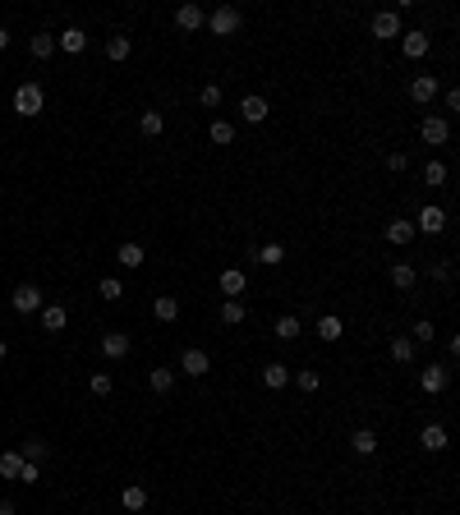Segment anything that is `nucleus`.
<instances>
[{
    "instance_id": "a19ab883",
    "label": "nucleus",
    "mask_w": 460,
    "mask_h": 515,
    "mask_svg": "<svg viewBox=\"0 0 460 515\" xmlns=\"http://www.w3.org/2000/svg\"><path fill=\"white\" fill-rule=\"evenodd\" d=\"M198 101H203L208 110H217V106H221V88H217V83H208V88L198 92Z\"/></svg>"
},
{
    "instance_id": "9b49d317",
    "label": "nucleus",
    "mask_w": 460,
    "mask_h": 515,
    "mask_svg": "<svg viewBox=\"0 0 460 515\" xmlns=\"http://www.w3.org/2000/svg\"><path fill=\"white\" fill-rule=\"evenodd\" d=\"M419 447H424V451H447V447H451L447 428H442V423H428L424 433H419Z\"/></svg>"
},
{
    "instance_id": "79ce46f5",
    "label": "nucleus",
    "mask_w": 460,
    "mask_h": 515,
    "mask_svg": "<svg viewBox=\"0 0 460 515\" xmlns=\"http://www.w3.org/2000/svg\"><path fill=\"white\" fill-rule=\"evenodd\" d=\"M387 171H396V175H401V171H410V157H405V152H387Z\"/></svg>"
},
{
    "instance_id": "dca6fc26",
    "label": "nucleus",
    "mask_w": 460,
    "mask_h": 515,
    "mask_svg": "<svg viewBox=\"0 0 460 515\" xmlns=\"http://www.w3.org/2000/svg\"><path fill=\"white\" fill-rule=\"evenodd\" d=\"M401 51L410 55V60H419V55H428V33H401Z\"/></svg>"
},
{
    "instance_id": "7ed1b4c3",
    "label": "nucleus",
    "mask_w": 460,
    "mask_h": 515,
    "mask_svg": "<svg viewBox=\"0 0 460 515\" xmlns=\"http://www.w3.org/2000/svg\"><path fill=\"white\" fill-rule=\"evenodd\" d=\"M401 33H405V28H401V14H396V10L373 14V37H378V42H396Z\"/></svg>"
},
{
    "instance_id": "c85d7f7f",
    "label": "nucleus",
    "mask_w": 460,
    "mask_h": 515,
    "mask_svg": "<svg viewBox=\"0 0 460 515\" xmlns=\"http://www.w3.org/2000/svg\"><path fill=\"white\" fill-rule=\"evenodd\" d=\"M28 51H33V55H37V60H46V55H51V51H55V33H37V37H33V42H28Z\"/></svg>"
},
{
    "instance_id": "de8ad7c7",
    "label": "nucleus",
    "mask_w": 460,
    "mask_h": 515,
    "mask_svg": "<svg viewBox=\"0 0 460 515\" xmlns=\"http://www.w3.org/2000/svg\"><path fill=\"white\" fill-rule=\"evenodd\" d=\"M0 359H5V340H0Z\"/></svg>"
},
{
    "instance_id": "4be33fe9",
    "label": "nucleus",
    "mask_w": 460,
    "mask_h": 515,
    "mask_svg": "<svg viewBox=\"0 0 460 515\" xmlns=\"http://www.w3.org/2000/svg\"><path fill=\"white\" fill-rule=\"evenodd\" d=\"M138 129H143V133H148V138H157V133H161V129H166V120H161V110H143V115H138Z\"/></svg>"
},
{
    "instance_id": "c756f323",
    "label": "nucleus",
    "mask_w": 460,
    "mask_h": 515,
    "mask_svg": "<svg viewBox=\"0 0 460 515\" xmlns=\"http://www.w3.org/2000/svg\"><path fill=\"white\" fill-rule=\"evenodd\" d=\"M221 290H226L230 299L244 295V272H235V267H230V272H221Z\"/></svg>"
},
{
    "instance_id": "6ab92c4d",
    "label": "nucleus",
    "mask_w": 460,
    "mask_h": 515,
    "mask_svg": "<svg viewBox=\"0 0 460 515\" xmlns=\"http://www.w3.org/2000/svg\"><path fill=\"white\" fill-rule=\"evenodd\" d=\"M42 327L46 331H60V327H65V304H42Z\"/></svg>"
},
{
    "instance_id": "72a5a7b5",
    "label": "nucleus",
    "mask_w": 460,
    "mask_h": 515,
    "mask_svg": "<svg viewBox=\"0 0 460 515\" xmlns=\"http://www.w3.org/2000/svg\"><path fill=\"white\" fill-rule=\"evenodd\" d=\"M424 184H433V189L447 184V166H442V161H428L424 166Z\"/></svg>"
},
{
    "instance_id": "39448f33",
    "label": "nucleus",
    "mask_w": 460,
    "mask_h": 515,
    "mask_svg": "<svg viewBox=\"0 0 460 515\" xmlns=\"http://www.w3.org/2000/svg\"><path fill=\"white\" fill-rule=\"evenodd\" d=\"M415 231H424V235H442V231H447V212H442V208H433V203H428V208H419Z\"/></svg>"
},
{
    "instance_id": "f03ea898",
    "label": "nucleus",
    "mask_w": 460,
    "mask_h": 515,
    "mask_svg": "<svg viewBox=\"0 0 460 515\" xmlns=\"http://www.w3.org/2000/svg\"><path fill=\"white\" fill-rule=\"evenodd\" d=\"M240 10H235V5H221V10H212L208 14V28H212V33H217V37H235V33H240Z\"/></svg>"
},
{
    "instance_id": "2f4dec72",
    "label": "nucleus",
    "mask_w": 460,
    "mask_h": 515,
    "mask_svg": "<svg viewBox=\"0 0 460 515\" xmlns=\"http://www.w3.org/2000/svg\"><path fill=\"white\" fill-rule=\"evenodd\" d=\"M295 336H299V318H295V313H285V318L276 322V340H295Z\"/></svg>"
},
{
    "instance_id": "7c9ffc66",
    "label": "nucleus",
    "mask_w": 460,
    "mask_h": 515,
    "mask_svg": "<svg viewBox=\"0 0 460 515\" xmlns=\"http://www.w3.org/2000/svg\"><path fill=\"white\" fill-rule=\"evenodd\" d=\"M19 456H23V460H28V465H42L46 456H51V447H46V442H28V447H23Z\"/></svg>"
},
{
    "instance_id": "e433bc0d",
    "label": "nucleus",
    "mask_w": 460,
    "mask_h": 515,
    "mask_svg": "<svg viewBox=\"0 0 460 515\" xmlns=\"http://www.w3.org/2000/svg\"><path fill=\"white\" fill-rule=\"evenodd\" d=\"M124 511H143V506H148V493H143V488H124Z\"/></svg>"
},
{
    "instance_id": "6e6552de",
    "label": "nucleus",
    "mask_w": 460,
    "mask_h": 515,
    "mask_svg": "<svg viewBox=\"0 0 460 515\" xmlns=\"http://www.w3.org/2000/svg\"><path fill=\"white\" fill-rule=\"evenodd\" d=\"M410 97H415L419 106H428V101L438 97V78H433V74H415V78H410Z\"/></svg>"
},
{
    "instance_id": "f704fd0d",
    "label": "nucleus",
    "mask_w": 460,
    "mask_h": 515,
    "mask_svg": "<svg viewBox=\"0 0 460 515\" xmlns=\"http://www.w3.org/2000/svg\"><path fill=\"white\" fill-rule=\"evenodd\" d=\"M318 336H322V340H340V336H345L340 318H322V322H318Z\"/></svg>"
},
{
    "instance_id": "aec40b11",
    "label": "nucleus",
    "mask_w": 460,
    "mask_h": 515,
    "mask_svg": "<svg viewBox=\"0 0 460 515\" xmlns=\"http://www.w3.org/2000/svg\"><path fill=\"white\" fill-rule=\"evenodd\" d=\"M350 447L359 451V456H373V451H378V433H373V428H359V433L350 437Z\"/></svg>"
},
{
    "instance_id": "ea45409f",
    "label": "nucleus",
    "mask_w": 460,
    "mask_h": 515,
    "mask_svg": "<svg viewBox=\"0 0 460 515\" xmlns=\"http://www.w3.org/2000/svg\"><path fill=\"white\" fill-rule=\"evenodd\" d=\"M410 340H415V345H433V322L419 318V322H415V336H410Z\"/></svg>"
},
{
    "instance_id": "5701e85b",
    "label": "nucleus",
    "mask_w": 460,
    "mask_h": 515,
    "mask_svg": "<svg viewBox=\"0 0 460 515\" xmlns=\"http://www.w3.org/2000/svg\"><path fill=\"white\" fill-rule=\"evenodd\" d=\"M415 350H419V345H415L410 336H396V340H391V359H396V363H410V359H415Z\"/></svg>"
},
{
    "instance_id": "20e7f679",
    "label": "nucleus",
    "mask_w": 460,
    "mask_h": 515,
    "mask_svg": "<svg viewBox=\"0 0 460 515\" xmlns=\"http://www.w3.org/2000/svg\"><path fill=\"white\" fill-rule=\"evenodd\" d=\"M10 304H14V313H23V318H28V313H42V290H37V285H19V290L10 295Z\"/></svg>"
},
{
    "instance_id": "a18cd8bd",
    "label": "nucleus",
    "mask_w": 460,
    "mask_h": 515,
    "mask_svg": "<svg viewBox=\"0 0 460 515\" xmlns=\"http://www.w3.org/2000/svg\"><path fill=\"white\" fill-rule=\"evenodd\" d=\"M0 515H14V502H0Z\"/></svg>"
},
{
    "instance_id": "f3484780",
    "label": "nucleus",
    "mask_w": 460,
    "mask_h": 515,
    "mask_svg": "<svg viewBox=\"0 0 460 515\" xmlns=\"http://www.w3.org/2000/svg\"><path fill=\"white\" fill-rule=\"evenodd\" d=\"M143 258H148V253H143V244H120V249H115V263L120 267H143Z\"/></svg>"
},
{
    "instance_id": "1a4fd4ad",
    "label": "nucleus",
    "mask_w": 460,
    "mask_h": 515,
    "mask_svg": "<svg viewBox=\"0 0 460 515\" xmlns=\"http://www.w3.org/2000/svg\"><path fill=\"white\" fill-rule=\"evenodd\" d=\"M203 23H208L203 5H180V10H175V28H185V33H198Z\"/></svg>"
},
{
    "instance_id": "f8f14e48",
    "label": "nucleus",
    "mask_w": 460,
    "mask_h": 515,
    "mask_svg": "<svg viewBox=\"0 0 460 515\" xmlns=\"http://www.w3.org/2000/svg\"><path fill=\"white\" fill-rule=\"evenodd\" d=\"M387 244H396V249H401V244H410V240H415V221H401V217H396V221H387Z\"/></svg>"
},
{
    "instance_id": "393cba45",
    "label": "nucleus",
    "mask_w": 460,
    "mask_h": 515,
    "mask_svg": "<svg viewBox=\"0 0 460 515\" xmlns=\"http://www.w3.org/2000/svg\"><path fill=\"white\" fill-rule=\"evenodd\" d=\"M148 382H152L157 396H166L171 386H175V368H152V377H148Z\"/></svg>"
},
{
    "instance_id": "b1692460",
    "label": "nucleus",
    "mask_w": 460,
    "mask_h": 515,
    "mask_svg": "<svg viewBox=\"0 0 460 515\" xmlns=\"http://www.w3.org/2000/svg\"><path fill=\"white\" fill-rule=\"evenodd\" d=\"M253 258H258L263 267H281V263H285V249H281V244H263V249L253 253Z\"/></svg>"
},
{
    "instance_id": "a211bd4d",
    "label": "nucleus",
    "mask_w": 460,
    "mask_h": 515,
    "mask_svg": "<svg viewBox=\"0 0 460 515\" xmlns=\"http://www.w3.org/2000/svg\"><path fill=\"white\" fill-rule=\"evenodd\" d=\"M152 313H157L161 322H175V318H180V299H175V295H161V299L152 304Z\"/></svg>"
},
{
    "instance_id": "ddd939ff",
    "label": "nucleus",
    "mask_w": 460,
    "mask_h": 515,
    "mask_svg": "<svg viewBox=\"0 0 460 515\" xmlns=\"http://www.w3.org/2000/svg\"><path fill=\"white\" fill-rule=\"evenodd\" d=\"M447 368H438V363H433V368H424V373H419V386H424L428 396H438V391H447Z\"/></svg>"
},
{
    "instance_id": "f257e3e1",
    "label": "nucleus",
    "mask_w": 460,
    "mask_h": 515,
    "mask_svg": "<svg viewBox=\"0 0 460 515\" xmlns=\"http://www.w3.org/2000/svg\"><path fill=\"white\" fill-rule=\"evenodd\" d=\"M42 106H46V92H42V83H19V88H14V110H19L23 120H33V115H42Z\"/></svg>"
},
{
    "instance_id": "4468645a",
    "label": "nucleus",
    "mask_w": 460,
    "mask_h": 515,
    "mask_svg": "<svg viewBox=\"0 0 460 515\" xmlns=\"http://www.w3.org/2000/svg\"><path fill=\"white\" fill-rule=\"evenodd\" d=\"M267 110H272V106H267V97H244V101H240V115H244L249 124H263Z\"/></svg>"
},
{
    "instance_id": "9d476101",
    "label": "nucleus",
    "mask_w": 460,
    "mask_h": 515,
    "mask_svg": "<svg viewBox=\"0 0 460 515\" xmlns=\"http://www.w3.org/2000/svg\"><path fill=\"white\" fill-rule=\"evenodd\" d=\"M101 354L106 359H124L129 354V336L124 331H101Z\"/></svg>"
},
{
    "instance_id": "473e14b6",
    "label": "nucleus",
    "mask_w": 460,
    "mask_h": 515,
    "mask_svg": "<svg viewBox=\"0 0 460 515\" xmlns=\"http://www.w3.org/2000/svg\"><path fill=\"white\" fill-rule=\"evenodd\" d=\"M212 143H217V147L235 143V124H226V120H212Z\"/></svg>"
},
{
    "instance_id": "a878e982",
    "label": "nucleus",
    "mask_w": 460,
    "mask_h": 515,
    "mask_svg": "<svg viewBox=\"0 0 460 515\" xmlns=\"http://www.w3.org/2000/svg\"><path fill=\"white\" fill-rule=\"evenodd\" d=\"M263 382L272 386V391H281V386L290 382V373H285V363H267V368H263Z\"/></svg>"
},
{
    "instance_id": "4c0bfd02",
    "label": "nucleus",
    "mask_w": 460,
    "mask_h": 515,
    "mask_svg": "<svg viewBox=\"0 0 460 515\" xmlns=\"http://www.w3.org/2000/svg\"><path fill=\"white\" fill-rule=\"evenodd\" d=\"M101 299H110V304H115V299H124V285L115 281V276H101Z\"/></svg>"
},
{
    "instance_id": "c9c22d12",
    "label": "nucleus",
    "mask_w": 460,
    "mask_h": 515,
    "mask_svg": "<svg viewBox=\"0 0 460 515\" xmlns=\"http://www.w3.org/2000/svg\"><path fill=\"white\" fill-rule=\"evenodd\" d=\"M106 55H110V60H124V55H129V37H124V33H115V37L106 42Z\"/></svg>"
},
{
    "instance_id": "cd10ccee",
    "label": "nucleus",
    "mask_w": 460,
    "mask_h": 515,
    "mask_svg": "<svg viewBox=\"0 0 460 515\" xmlns=\"http://www.w3.org/2000/svg\"><path fill=\"white\" fill-rule=\"evenodd\" d=\"M221 322H226V327H240V322H244V304H240V299H226V304H221Z\"/></svg>"
},
{
    "instance_id": "412c9836",
    "label": "nucleus",
    "mask_w": 460,
    "mask_h": 515,
    "mask_svg": "<svg viewBox=\"0 0 460 515\" xmlns=\"http://www.w3.org/2000/svg\"><path fill=\"white\" fill-rule=\"evenodd\" d=\"M23 474V456L19 451H5V456H0V479H19Z\"/></svg>"
},
{
    "instance_id": "58836bf2",
    "label": "nucleus",
    "mask_w": 460,
    "mask_h": 515,
    "mask_svg": "<svg viewBox=\"0 0 460 515\" xmlns=\"http://www.w3.org/2000/svg\"><path fill=\"white\" fill-rule=\"evenodd\" d=\"M295 382H299V391H318V386H322V373H318V368H304Z\"/></svg>"
},
{
    "instance_id": "bb28decb",
    "label": "nucleus",
    "mask_w": 460,
    "mask_h": 515,
    "mask_svg": "<svg viewBox=\"0 0 460 515\" xmlns=\"http://www.w3.org/2000/svg\"><path fill=\"white\" fill-rule=\"evenodd\" d=\"M415 267H410V263H396L391 267V285H396V290H410V285H415Z\"/></svg>"
},
{
    "instance_id": "37998d69",
    "label": "nucleus",
    "mask_w": 460,
    "mask_h": 515,
    "mask_svg": "<svg viewBox=\"0 0 460 515\" xmlns=\"http://www.w3.org/2000/svg\"><path fill=\"white\" fill-rule=\"evenodd\" d=\"M92 396H110V373H92Z\"/></svg>"
},
{
    "instance_id": "2eb2a0df",
    "label": "nucleus",
    "mask_w": 460,
    "mask_h": 515,
    "mask_svg": "<svg viewBox=\"0 0 460 515\" xmlns=\"http://www.w3.org/2000/svg\"><path fill=\"white\" fill-rule=\"evenodd\" d=\"M55 46H65L69 55H78V51H88V33L83 28H65V33L55 37Z\"/></svg>"
},
{
    "instance_id": "49530a36",
    "label": "nucleus",
    "mask_w": 460,
    "mask_h": 515,
    "mask_svg": "<svg viewBox=\"0 0 460 515\" xmlns=\"http://www.w3.org/2000/svg\"><path fill=\"white\" fill-rule=\"evenodd\" d=\"M5 46H10V33H5V28H0V51H5Z\"/></svg>"
},
{
    "instance_id": "423d86ee",
    "label": "nucleus",
    "mask_w": 460,
    "mask_h": 515,
    "mask_svg": "<svg viewBox=\"0 0 460 515\" xmlns=\"http://www.w3.org/2000/svg\"><path fill=\"white\" fill-rule=\"evenodd\" d=\"M419 138H424V143H428V147H442V143H447V138H451V124H447V120H442V115H428V120H424V124H419Z\"/></svg>"
},
{
    "instance_id": "0eeeda50",
    "label": "nucleus",
    "mask_w": 460,
    "mask_h": 515,
    "mask_svg": "<svg viewBox=\"0 0 460 515\" xmlns=\"http://www.w3.org/2000/svg\"><path fill=\"white\" fill-rule=\"evenodd\" d=\"M180 373H189V377H208V373H212L208 350H185V354H180Z\"/></svg>"
},
{
    "instance_id": "c03bdc74",
    "label": "nucleus",
    "mask_w": 460,
    "mask_h": 515,
    "mask_svg": "<svg viewBox=\"0 0 460 515\" xmlns=\"http://www.w3.org/2000/svg\"><path fill=\"white\" fill-rule=\"evenodd\" d=\"M19 483H37V465H28V460H23V474H19Z\"/></svg>"
}]
</instances>
